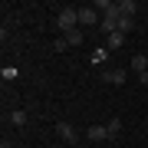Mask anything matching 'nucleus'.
Wrapping results in <instances>:
<instances>
[{"mask_svg":"<svg viewBox=\"0 0 148 148\" xmlns=\"http://www.w3.org/2000/svg\"><path fill=\"white\" fill-rule=\"evenodd\" d=\"M79 27V7H59V13H56V30L59 33H69V30H76Z\"/></svg>","mask_w":148,"mask_h":148,"instance_id":"nucleus-1","label":"nucleus"},{"mask_svg":"<svg viewBox=\"0 0 148 148\" xmlns=\"http://www.w3.org/2000/svg\"><path fill=\"white\" fill-rule=\"evenodd\" d=\"M119 20H122V13H119V3L112 7L109 13H102V20H99V27L106 30V36H109V33H115V30H119Z\"/></svg>","mask_w":148,"mask_h":148,"instance_id":"nucleus-2","label":"nucleus"},{"mask_svg":"<svg viewBox=\"0 0 148 148\" xmlns=\"http://www.w3.org/2000/svg\"><path fill=\"white\" fill-rule=\"evenodd\" d=\"M102 79H106L109 86H125L128 69H125V66H112V69H106V73H102Z\"/></svg>","mask_w":148,"mask_h":148,"instance_id":"nucleus-3","label":"nucleus"},{"mask_svg":"<svg viewBox=\"0 0 148 148\" xmlns=\"http://www.w3.org/2000/svg\"><path fill=\"white\" fill-rule=\"evenodd\" d=\"M56 135L63 138L66 145H79V132H76L69 122H56Z\"/></svg>","mask_w":148,"mask_h":148,"instance_id":"nucleus-4","label":"nucleus"},{"mask_svg":"<svg viewBox=\"0 0 148 148\" xmlns=\"http://www.w3.org/2000/svg\"><path fill=\"white\" fill-rule=\"evenodd\" d=\"M99 20H102V13L95 10L92 3H89V7H79V27H95Z\"/></svg>","mask_w":148,"mask_h":148,"instance_id":"nucleus-5","label":"nucleus"},{"mask_svg":"<svg viewBox=\"0 0 148 148\" xmlns=\"http://www.w3.org/2000/svg\"><path fill=\"white\" fill-rule=\"evenodd\" d=\"M128 69H132L135 76H142V73H148V56H145V53H135L132 59H128Z\"/></svg>","mask_w":148,"mask_h":148,"instance_id":"nucleus-6","label":"nucleus"},{"mask_svg":"<svg viewBox=\"0 0 148 148\" xmlns=\"http://www.w3.org/2000/svg\"><path fill=\"white\" fill-rule=\"evenodd\" d=\"M109 132H106V125H89L86 128V142H106Z\"/></svg>","mask_w":148,"mask_h":148,"instance_id":"nucleus-7","label":"nucleus"},{"mask_svg":"<svg viewBox=\"0 0 148 148\" xmlns=\"http://www.w3.org/2000/svg\"><path fill=\"white\" fill-rule=\"evenodd\" d=\"M122 43H125V33H109V43H106V49H109V53H115V49H122Z\"/></svg>","mask_w":148,"mask_h":148,"instance_id":"nucleus-8","label":"nucleus"},{"mask_svg":"<svg viewBox=\"0 0 148 148\" xmlns=\"http://www.w3.org/2000/svg\"><path fill=\"white\" fill-rule=\"evenodd\" d=\"M27 122H30V115L23 109H13L10 112V125H16V128H27Z\"/></svg>","mask_w":148,"mask_h":148,"instance_id":"nucleus-9","label":"nucleus"},{"mask_svg":"<svg viewBox=\"0 0 148 148\" xmlns=\"http://www.w3.org/2000/svg\"><path fill=\"white\" fill-rule=\"evenodd\" d=\"M106 132H109V142H112V138H119V135H122V119L112 115V119L106 122Z\"/></svg>","mask_w":148,"mask_h":148,"instance_id":"nucleus-10","label":"nucleus"},{"mask_svg":"<svg viewBox=\"0 0 148 148\" xmlns=\"http://www.w3.org/2000/svg\"><path fill=\"white\" fill-rule=\"evenodd\" d=\"M59 36H66L69 46H79V43L86 40V36H82V27H76V30H69V33H59Z\"/></svg>","mask_w":148,"mask_h":148,"instance_id":"nucleus-11","label":"nucleus"},{"mask_svg":"<svg viewBox=\"0 0 148 148\" xmlns=\"http://www.w3.org/2000/svg\"><path fill=\"white\" fill-rule=\"evenodd\" d=\"M119 13L122 16H135L138 13V3H135V0H119Z\"/></svg>","mask_w":148,"mask_h":148,"instance_id":"nucleus-12","label":"nucleus"},{"mask_svg":"<svg viewBox=\"0 0 148 148\" xmlns=\"http://www.w3.org/2000/svg\"><path fill=\"white\" fill-rule=\"evenodd\" d=\"M135 30V16H122L119 20V33H132Z\"/></svg>","mask_w":148,"mask_h":148,"instance_id":"nucleus-13","label":"nucleus"},{"mask_svg":"<svg viewBox=\"0 0 148 148\" xmlns=\"http://www.w3.org/2000/svg\"><path fill=\"white\" fill-rule=\"evenodd\" d=\"M106 56H109V49H95V53H92V63H102Z\"/></svg>","mask_w":148,"mask_h":148,"instance_id":"nucleus-14","label":"nucleus"},{"mask_svg":"<svg viewBox=\"0 0 148 148\" xmlns=\"http://www.w3.org/2000/svg\"><path fill=\"white\" fill-rule=\"evenodd\" d=\"M56 49L63 53V49H69V43H66V36H56Z\"/></svg>","mask_w":148,"mask_h":148,"instance_id":"nucleus-15","label":"nucleus"},{"mask_svg":"<svg viewBox=\"0 0 148 148\" xmlns=\"http://www.w3.org/2000/svg\"><path fill=\"white\" fill-rule=\"evenodd\" d=\"M138 86H148V73H142V76H138Z\"/></svg>","mask_w":148,"mask_h":148,"instance_id":"nucleus-16","label":"nucleus"}]
</instances>
